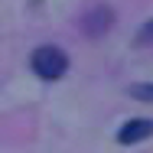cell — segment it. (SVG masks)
Returning <instances> with one entry per match:
<instances>
[{
    "label": "cell",
    "mask_w": 153,
    "mask_h": 153,
    "mask_svg": "<svg viewBox=\"0 0 153 153\" xmlns=\"http://www.w3.org/2000/svg\"><path fill=\"white\" fill-rule=\"evenodd\" d=\"M33 72L39 75V78H46V82H52V78H62L65 72H68V56L62 52L59 46H39L36 52H33Z\"/></svg>",
    "instance_id": "6da1fadb"
},
{
    "label": "cell",
    "mask_w": 153,
    "mask_h": 153,
    "mask_svg": "<svg viewBox=\"0 0 153 153\" xmlns=\"http://www.w3.org/2000/svg\"><path fill=\"white\" fill-rule=\"evenodd\" d=\"M150 134H153V121H140V117H137V121H127L121 130H117V140L130 147V143H140V140H147Z\"/></svg>",
    "instance_id": "7a4b0ae2"
},
{
    "label": "cell",
    "mask_w": 153,
    "mask_h": 153,
    "mask_svg": "<svg viewBox=\"0 0 153 153\" xmlns=\"http://www.w3.org/2000/svg\"><path fill=\"white\" fill-rule=\"evenodd\" d=\"M130 94H134V98H140V101H153V85H134Z\"/></svg>",
    "instance_id": "3957f363"
}]
</instances>
